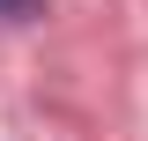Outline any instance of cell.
<instances>
[{
	"instance_id": "1",
	"label": "cell",
	"mask_w": 148,
	"mask_h": 141,
	"mask_svg": "<svg viewBox=\"0 0 148 141\" xmlns=\"http://www.w3.org/2000/svg\"><path fill=\"white\" fill-rule=\"evenodd\" d=\"M45 15V0H0V22H37Z\"/></svg>"
}]
</instances>
